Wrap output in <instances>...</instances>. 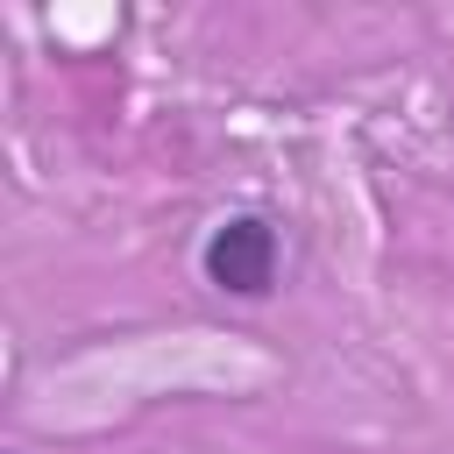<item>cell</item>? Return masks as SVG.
I'll use <instances>...</instances> for the list:
<instances>
[{
  "mask_svg": "<svg viewBox=\"0 0 454 454\" xmlns=\"http://www.w3.org/2000/svg\"><path fill=\"white\" fill-rule=\"evenodd\" d=\"M277 262H284V241H277V227H270L262 213L220 220V227L206 234V248H199L206 284L227 291V298H270V291H277Z\"/></svg>",
  "mask_w": 454,
  "mask_h": 454,
  "instance_id": "6da1fadb",
  "label": "cell"
}]
</instances>
